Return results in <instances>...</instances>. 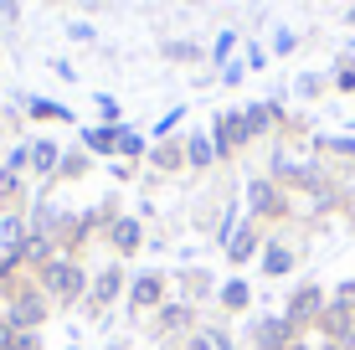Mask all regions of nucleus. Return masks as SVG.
<instances>
[{
	"label": "nucleus",
	"mask_w": 355,
	"mask_h": 350,
	"mask_svg": "<svg viewBox=\"0 0 355 350\" xmlns=\"http://www.w3.org/2000/svg\"><path fill=\"white\" fill-rule=\"evenodd\" d=\"M134 299H139V304H155V299H160V279H139L134 283Z\"/></svg>",
	"instance_id": "nucleus-7"
},
{
	"label": "nucleus",
	"mask_w": 355,
	"mask_h": 350,
	"mask_svg": "<svg viewBox=\"0 0 355 350\" xmlns=\"http://www.w3.org/2000/svg\"><path fill=\"white\" fill-rule=\"evenodd\" d=\"M252 243H258V237H252V232H237V237H232V252H227V258H232V263L252 258Z\"/></svg>",
	"instance_id": "nucleus-5"
},
{
	"label": "nucleus",
	"mask_w": 355,
	"mask_h": 350,
	"mask_svg": "<svg viewBox=\"0 0 355 350\" xmlns=\"http://www.w3.org/2000/svg\"><path fill=\"white\" fill-rule=\"evenodd\" d=\"M46 283H52V288H83V273L78 268H52V273H46Z\"/></svg>",
	"instance_id": "nucleus-2"
},
{
	"label": "nucleus",
	"mask_w": 355,
	"mask_h": 350,
	"mask_svg": "<svg viewBox=\"0 0 355 350\" xmlns=\"http://www.w3.org/2000/svg\"><path fill=\"white\" fill-rule=\"evenodd\" d=\"M268 273H288L293 268V252L288 247H268V263H263Z\"/></svg>",
	"instance_id": "nucleus-3"
},
{
	"label": "nucleus",
	"mask_w": 355,
	"mask_h": 350,
	"mask_svg": "<svg viewBox=\"0 0 355 350\" xmlns=\"http://www.w3.org/2000/svg\"><path fill=\"white\" fill-rule=\"evenodd\" d=\"M83 139H88L93 150H114V144H119V129H88Z\"/></svg>",
	"instance_id": "nucleus-6"
},
{
	"label": "nucleus",
	"mask_w": 355,
	"mask_h": 350,
	"mask_svg": "<svg viewBox=\"0 0 355 350\" xmlns=\"http://www.w3.org/2000/svg\"><path fill=\"white\" fill-rule=\"evenodd\" d=\"M350 26H355V10H350Z\"/></svg>",
	"instance_id": "nucleus-14"
},
{
	"label": "nucleus",
	"mask_w": 355,
	"mask_h": 350,
	"mask_svg": "<svg viewBox=\"0 0 355 350\" xmlns=\"http://www.w3.org/2000/svg\"><path fill=\"white\" fill-rule=\"evenodd\" d=\"M324 150H335V155H345V160H355V139H320Z\"/></svg>",
	"instance_id": "nucleus-11"
},
{
	"label": "nucleus",
	"mask_w": 355,
	"mask_h": 350,
	"mask_svg": "<svg viewBox=\"0 0 355 350\" xmlns=\"http://www.w3.org/2000/svg\"><path fill=\"white\" fill-rule=\"evenodd\" d=\"M314 309H320V288H304V294L293 299V309H288V315L299 320V315H314Z\"/></svg>",
	"instance_id": "nucleus-4"
},
{
	"label": "nucleus",
	"mask_w": 355,
	"mask_h": 350,
	"mask_svg": "<svg viewBox=\"0 0 355 350\" xmlns=\"http://www.w3.org/2000/svg\"><path fill=\"white\" fill-rule=\"evenodd\" d=\"M335 82H340V93H355V67H340Z\"/></svg>",
	"instance_id": "nucleus-13"
},
{
	"label": "nucleus",
	"mask_w": 355,
	"mask_h": 350,
	"mask_svg": "<svg viewBox=\"0 0 355 350\" xmlns=\"http://www.w3.org/2000/svg\"><path fill=\"white\" fill-rule=\"evenodd\" d=\"M191 160H196V165H206V160H211V144H206L201 134L191 139Z\"/></svg>",
	"instance_id": "nucleus-12"
},
{
	"label": "nucleus",
	"mask_w": 355,
	"mask_h": 350,
	"mask_svg": "<svg viewBox=\"0 0 355 350\" xmlns=\"http://www.w3.org/2000/svg\"><path fill=\"white\" fill-rule=\"evenodd\" d=\"M52 160H57V150H52V144H36V150H31V165H36V170H46Z\"/></svg>",
	"instance_id": "nucleus-9"
},
{
	"label": "nucleus",
	"mask_w": 355,
	"mask_h": 350,
	"mask_svg": "<svg viewBox=\"0 0 355 350\" xmlns=\"http://www.w3.org/2000/svg\"><path fill=\"white\" fill-rule=\"evenodd\" d=\"M222 299H227L232 309H237V304H248V283H227V288H222Z\"/></svg>",
	"instance_id": "nucleus-10"
},
{
	"label": "nucleus",
	"mask_w": 355,
	"mask_h": 350,
	"mask_svg": "<svg viewBox=\"0 0 355 350\" xmlns=\"http://www.w3.org/2000/svg\"><path fill=\"white\" fill-rule=\"evenodd\" d=\"M114 243H119V247H134V243H139V227H134V222L114 227Z\"/></svg>",
	"instance_id": "nucleus-8"
},
{
	"label": "nucleus",
	"mask_w": 355,
	"mask_h": 350,
	"mask_svg": "<svg viewBox=\"0 0 355 350\" xmlns=\"http://www.w3.org/2000/svg\"><path fill=\"white\" fill-rule=\"evenodd\" d=\"M252 207H258L263 216H278V196H273V186H263V180H258V186H252Z\"/></svg>",
	"instance_id": "nucleus-1"
}]
</instances>
